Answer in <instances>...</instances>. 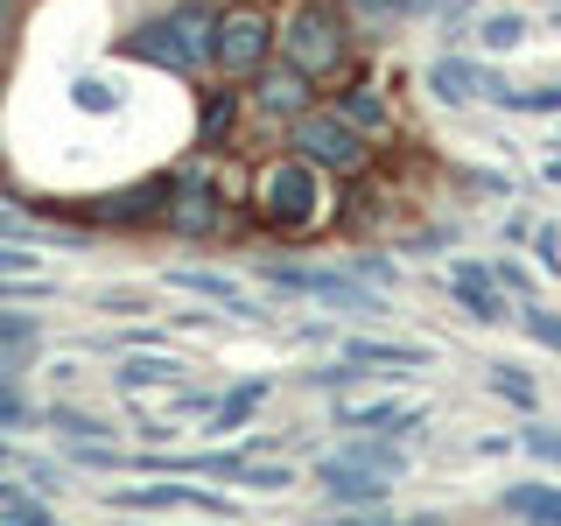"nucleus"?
I'll return each instance as SVG.
<instances>
[{"instance_id":"1","label":"nucleus","mask_w":561,"mask_h":526,"mask_svg":"<svg viewBox=\"0 0 561 526\" xmlns=\"http://www.w3.org/2000/svg\"><path fill=\"white\" fill-rule=\"evenodd\" d=\"M253 204H260V225L302 239V232L323 225V204H330L323 169L302 162V155H274V162H260V175H253Z\"/></svg>"},{"instance_id":"2","label":"nucleus","mask_w":561,"mask_h":526,"mask_svg":"<svg viewBox=\"0 0 561 526\" xmlns=\"http://www.w3.org/2000/svg\"><path fill=\"white\" fill-rule=\"evenodd\" d=\"M210 35H218V14L175 8V14H154V22H140L127 43H119V57H140V64L169 70V78H197V70L210 64Z\"/></svg>"},{"instance_id":"3","label":"nucleus","mask_w":561,"mask_h":526,"mask_svg":"<svg viewBox=\"0 0 561 526\" xmlns=\"http://www.w3.org/2000/svg\"><path fill=\"white\" fill-rule=\"evenodd\" d=\"M288 155L316 162L323 175H351V183L373 169V140L351 127L337 105H330V113H316V105H309V113H295V119H288Z\"/></svg>"},{"instance_id":"4","label":"nucleus","mask_w":561,"mask_h":526,"mask_svg":"<svg viewBox=\"0 0 561 526\" xmlns=\"http://www.w3.org/2000/svg\"><path fill=\"white\" fill-rule=\"evenodd\" d=\"M280 57H288L295 70H309V78H330V70H344V57H351V22L330 0H302V8L280 22Z\"/></svg>"},{"instance_id":"5","label":"nucleus","mask_w":561,"mask_h":526,"mask_svg":"<svg viewBox=\"0 0 561 526\" xmlns=\"http://www.w3.org/2000/svg\"><path fill=\"white\" fill-rule=\"evenodd\" d=\"M260 281H274V288H288V295H316V302H330V309L386 316V295L373 281H358L351 267H288V260H260Z\"/></svg>"},{"instance_id":"6","label":"nucleus","mask_w":561,"mask_h":526,"mask_svg":"<svg viewBox=\"0 0 561 526\" xmlns=\"http://www.w3.org/2000/svg\"><path fill=\"white\" fill-rule=\"evenodd\" d=\"M274 22L260 8H225L218 14V35H210V64L225 70V78H260V70H267V57H274Z\"/></svg>"},{"instance_id":"7","label":"nucleus","mask_w":561,"mask_h":526,"mask_svg":"<svg viewBox=\"0 0 561 526\" xmlns=\"http://www.w3.org/2000/svg\"><path fill=\"white\" fill-rule=\"evenodd\" d=\"M169 232L183 239H239L245 232V210L232 197H218V190H204L197 175H175V197H169Z\"/></svg>"},{"instance_id":"8","label":"nucleus","mask_w":561,"mask_h":526,"mask_svg":"<svg viewBox=\"0 0 561 526\" xmlns=\"http://www.w3.org/2000/svg\"><path fill=\"white\" fill-rule=\"evenodd\" d=\"M169 197H175V175H148V183H134V190L84 197V204H70V210H78V225H127V232H140V225H162L169 218Z\"/></svg>"},{"instance_id":"9","label":"nucleus","mask_w":561,"mask_h":526,"mask_svg":"<svg viewBox=\"0 0 561 526\" xmlns=\"http://www.w3.org/2000/svg\"><path fill=\"white\" fill-rule=\"evenodd\" d=\"M105 505L113 513H204V519H239L232 499H210L197 484H119L105 491Z\"/></svg>"},{"instance_id":"10","label":"nucleus","mask_w":561,"mask_h":526,"mask_svg":"<svg viewBox=\"0 0 561 526\" xmlns=\"http://www.w3.org/2000/svg\"><path fill=\"white\" fill-rule=\"evenodd\" d=\"M316 484L330 491L337 505H358V513H379L386 505V491H393V478H379V470H365V464H351V456H316Z\"/></svg>"},{"instance_id":"11","label":"nucleus","mask_w":561,"mask_h":526,"mask_svg":"<svg viewBox=\"0 0 561 526\" xmlns=\"http://www.w3.org/2000/svg\"><path fill=\"white\" fill-rule=\"evenodd\" d=\"M449 295L470 309V323H513V302H505L491 260H449Z\"/></svg>"},{"instance_id":"12","label":"nucleus","mask_w":561,"mask_h":526,"mask_svg":"<svg viewBox=\"0 0 561 526\" xmlns=\"http://www.w3.org/2000/svg\"><path fill=\"white\" fill-rule=\"evenodd\" d=\"M428 408H408V400H344L337 408V428L351 435H414Z\"/></svg>"},{"instance_id":"13","label":"nucleus","mask_w":561,"mask_h":526,"mask_svg":"<svg viewBox=\"0 0 561 526\" xmlns=\"http://www.w3.org/2000/svg\"><path fill=\"white\" fill-rule=\"evenodd\" d=\"M309 70H295L288 57H280V64H267V70H260V78H253V105H260V113H274V119H295V113H309Z\"/></svg>"},{"instance_id":"14","label":"nucleus","mask_w":561,"mask_h":526,"mask_svg":"<svg viewBox=\"0 0 561 526\" xmlns=\"http://www.w3.org/2000/svg\"><path fill=\"white\" fill-rule=\"evenodd\" d=\"M484 78H491V64L456 57V49H443V57L428 64V92L443 99V105H478L484 99Z\"/></svg>"},{"instance_id":"15","label":"nucleus","mask_w":561,"mask_h":526,"mask_svg":"<svg viewBox=\"0 0 561 526\" xmlns=\"http://www.w3.org/2000/svg\"><path fill=\"white\" fill-rule=\"evenodd\" d=\"M169 288L175 295H210V302H225L239 323H260V316H267L260 302H245V295H239V281H225V274H210V267H169Z\"/></svg>"},{"instance_id":"16","label":"nucleus","mask_w":561,"mask_h":526,"mask_svg":"<svg viewBox=\"0 0 561 526\" xmlns=\"http://www.w3.org/2000/svg\"><path fill=\"white\" fill-rule=\"evenodd\" d=\"M499 513H513L526 526H561V484H505Z\"/></svg>"},{"instance_id":"17","label":"nucleus","mask_w":561,"mask_h":526,"mask_svg":"<svg viewBox=\"0 0 561 526\" xmlns=\"http://www.w3.org/2000/svg\"><path fill=\"white\" fill-rule=\"evenodd\" d=\"M183 373H190L183 358H162V351H127L113 379H119V393H140V386H183Z\"/></svg>"},{"instance_id":"18","label":"nucleus","mask_w":561,"mask_h":526,"mask_svg":"<svg viewBox=\"0 0 561 526\" xmlns=\"http://www.w3.org/2000/svg\"><path fill=\"white\" fill-rule=\"evenodd\" d=\"M344 365H358V373H373V365H428V344H379V338H344L337 344Z\"/></svg>"},{"instance_id":"19","label":"nucleus","mask_w":561,"mask_h":526,"mask_svg":"<svg viewBox=\"0 0 561 526\" xmlns=\"http://www.w3.org/2000/svg\"><path fill=\"white\" fill-rule=\"evenodd\" d=\"M435 0H351V22L365 35H393L400 22H414V14H428Z\"/></svg>"},{"instance_id":"20","label":"nucleus","mask_w":561,"mask_h":526,"mask_svg":"<svg viewBox=\"0 0 561 526\" xmlns=\"http://www.w3.org/2000/svg\"><path fill=\"white\" fill-rule=\"evenodd\" d=\"M267 393H274L267 379H245V386H232V393H225L218 408H210V428H218V435H232V428H245V421L260 414V400H267Z\"/></svg>"},{"instance_id":"21","label":"nucleus","mask_w":561,"mask_h":526,"mask_svg":"<svg viewBox=\"0 0 561 526\" xmlns=\"http://www.w3.org/2000/svg\"><path fill=\"white\" fill-rule=\"evenodd\" d=\"M43 421L64 435V443H113V421H99V414H84V408H70V400H57V408H43Z\"/></svg>"},{"instance_id":"22","label":"nucleus","mask_w":561,"mask_h":526,"mask_svg":"<svg viewBox=\"0 0 561 526\" xmlns=\"http://www.w3.org/2000/svg\"><path fill=\"white\" fill-rule=\"evenodd\" d=\"M0 239H8V245H35V253H43V245H78L84 232H70V225H35V218H22V210H0Z\"/></svg>"},{"instance_id":"23","label":"nucleus","mask_w":561,"mask_h":526,"mask_svg":"<svg viewBox=\"0 0 561 526\" xmlns=\"http://www.w3.org/2000/svg\"><path fill=\"white\" fill-rule=\"evenodd\" d=\"M337 456H351V464H365V470H379V478H400V470H408V449H400V443H379V435H351Z\"/></svg>"},{"instance_id":"24","label":"nucleus","mask_w":561,"mask_h":526,"mask_svg":"<svg viewBox=\"0 0 561 526\" xmlns=\"http://www.w3.org/2000/svg\"><path fill=\"white\" fill-rule=\"evenodd\" d=\"M470 35H478V49H484V57H513V49H519L534 28H526V14H484V22L470 28Z\"/></svg>"},{"instance_id":"25","label":"nucleus","mask_w":561,"mask_h":526,"mask_svg":"<svg viewBox=\"0 0 561 526\" xmlns=\"http://www.w3.org/2000/svg\"><path fill=\"white\" fill-rule=\"evenodd\" d=\"M499 113H526V119H554L561 113V84H505Z\"/></svg>"},{"instance_id":"26","label":"nucleus","mask_w":561,"mask_h":526,"mask_svg":"<svg viewBox=\"0 0 561 526\" xmlns=\"http://www.w3.org/2000/svg\"><path fill=\"white\" fill-rule=\"evenodd\" d=\"M337 113H344L358 134H386V127H393L386 99H379V92H365V84H351V92H337Z\"/></svg>"},{"instance_id":"27","label":"nucleus","mask_w":561,"mask_h":526,"mask_svg":"<svg viewBox=\"0 0 561 526\" xmlns=\"http://www.w3.org/2000/svg\"><path fill=\"white\" fill-rule=\"evenodd\" d=\"M232 119H239V92H218V99H210L204 105V148H225V134H232Z\"/></svg>"},{"instance_id":"28","label":"nucleus","mask_w":561,"mask_h":526,"mask_svg":"<svg viewBox=\"0 0 561 526\" xmlns=\"http://www.w3.org/2000/svg\"><path fill=\"white\" fill-rule=\"evenodd\" d=\"M519 449L534 456V464L561 470V428H548V421H526V428H519Z\"/></svg>"},{"instance_id":"29","label":"nucleus","mask_w":561,"mask_h":526,"mask_svg":"<svg viewBox=\"0 0 561 526\" xmlns=\"http://www.w3.org/2000/svg\"><path fill=\"white\" fill-rule=\"evenodd\" d=\"M519 330H526L534 344L561 351V309H540V302H526V309H519Z\"/></svg>"},{"instance_id":"30","label":"nucleus","mask_w":561,"mask_h":526,"mask_svg":"<svg viewBox=\"0 0 561 526\" xmlns=\"http://www.w3.org/2000/svg\"><path fill=\"white\" fill-rule=\"evenodd\" d=\"M70 105H78V113H113L119 92L105 78H70Z\"/></svg>"},{"instance_id":"31","label":"nucleus","mask_w":561,"mask_h":526,"mask_svg":"<svg viewBox=\"0 0 561 526\" xmlns=\"http://www.w3.org/2000/svg\"><path fill=\"white\" fill-rule=\"evenodd\" d=\"M491 393H505V400H513V408H534V379H526L519 373V365H491Z\"/></svg>"},{"instance_id":"32","label":"nucleus","mask_w":561,"mask_h":526,"mask_svg":"<svg viewBox=\"0 0 561 526\" xmlns=\"http://www.w3.org/2000/svg\"><path fill=\"white\" fill-rule=\"evenodd\" d=\"M35 338H43V323H35V316H22V309H0V344H8V351H28Z\"/></svg>"},{"instance_id":"33","label":"nucleus","mask_w":561,"mask_h":526,"mask_svg":"<svg viewBox=\"0 0 561 526\" xmlns=\"http://www.w3.org/2000/svg\"><path fill=\"white\" fill-rule=\"evenodd\" d=\"M28 421H43V414H35L28 400L14 393V379H8V386H0V428H28Z\"/></svg>"},{"instance_id":"34","label":"nucleus","mask_w":561,"mask_h":526,"mask_svg":"<svg viewBox=\"0 0 561 526\" xmlns=\"http://www.w3.org/2000/svg\"><path fill=\"white\" fill-rule=\"evenodd\" d=\"M0 274H43V253H35V245H8V239H0Z\"/></svg>"},{"instance_id":"35","label":"nucleus","mask_w":561,"mask_h":526,"mask_svg":"<svg viewBox=\"0 0 561 526\" xmlns=\"http://www.w3.org/2000/svg\"><path fill=\"white\" fill-rule=\"evenodd\" d=\"M534 253L548 274H561V225H534Z\"/></svg>"},{"instance_id":"36","label":"nucleus","mask_w":561,"mask_h":526,"mask_svg":"<svg viewBox=\"0 0 561 526\" xmlns=\"http://www.w3.org/2000/svg\"><path fill=\"white\" fill-rule=\"evenodd\" d=\"M491 274H499V288H505V295H534V274H526L519 260H491Z\"/></svg>"},{"instance_id":"37","label":"nucleus","mask_w":561,"mask_h":526,"mask_svg":"<svg viewBox=\"0 0 561 526\" xmlns=\"http://www.w3.org/2000/svg\"><path fill=\"white\" fill-rule=\"evenodd\" d=\"M351 274L358 281H373V288H386V281H393V260H379V253H358V260H344Z\"/></svg>"},{"instance_id":"38","label":"nucleus","mask_w":561,"mask_h":526,"mask_svg":"<svg viewBox=\"0 0 561 526\" xmlns=\"http://www.w3.org/2000/svg\"><path fill=\"white\" fill-rule=\"evenodd\" d=\"M505 239H513V245L534 239V218H526V210H513V218H505Z\"/></svg>"},{"instance_id":"39","label":"nucleus","mask_w":561,"mask_h":526,"mask_svg":"<svg viewBox=\"0 0 561 526\" xmlns=\"http://www.w3.org/2000/svg\"><path fill=\"white\" fill-rule=\"evenodd\" d=\"M0 470H28V456L14 449V443H0Z\"/></svg>"},{"instance_id":"40","label":"nucleus","mask_w":561,"mask_h":526,"mask_svg":"<svg viewBox=\"0 0 561 526\" xmlns=\"http://www.w3.org/2000/svg\"><path fill=\"white\" fill-rule=\"evenodd\" d=\"M365 526H443V519H428V513H421V519H373V513H365Z\"/></svg>"},{"instance_id":"41","label":"nucleus","mask_w":561,"mask_h":526,"mask_svg":"<svg viewBox=\"0 0 561 526\" xmlns=\"http://www.w3.org/2000/svg\"><path fill=\"white\" fill-rule=\"evenodd\" d=\"M435 8H443V14H470V0H435Z\"/></svg>"},{"instance_id":"42","label":"nucleus","mask_w":561,"mask_h":526,"mask_svg":"<svg viewBox=\"0 0 561 526\" xmlns=\"http://www.w3.org/2000/svg\"><path fill=\"white\" fill-rule=\"evenodd\" d=\"M540 175H548V183H561V155H554V162H548V169H540Z\"/></svg>"},{"instance_id":"43","label":"nucleus","mask_w":561,"mask_h":526,"mask_svg":"<svg viewBox=\"0 0 561 526\" xmlns=\"http://www.w3.org/2000/svg\"><path fill=\"white\" fill-rule=\"evenodd\" d=\"M316 526H365V519H316Z\"/></svg>"},{"instance_id":"44","label":"nucleus","mask_w":561,"mask_h":526,"mask_svg":"<svg viewBox=\"0 0 561 526\" xmlns=\"http://www.w3.org/2000/svg\"><path fill=\"white\" fill-rule=\"evenodd\" d=\"M548 148H554V155H561V127H554V140H548Z\"/></svg>"}]
</instances>
